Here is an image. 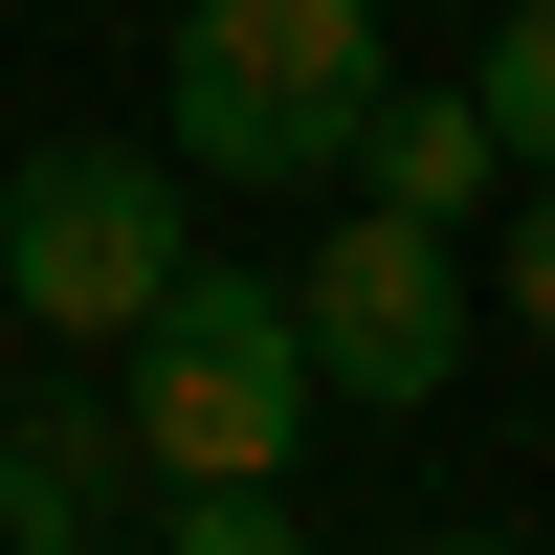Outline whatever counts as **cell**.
<instances>
[{"instance_id": "3", "label": "cell", "mask_w": 555, "mask_h": 555, "mask_svg": "<svg viewBox=\"0 0 555 555\" xmlns=\"http://www.w3.org/2000/svg\"><path fill=\"white\" fill-rule=\"evenodd\" d=\"M178 245H201V178H178L156 133H44V156L0 178V334L112 356L133 311L178 289Z\"/></svg>"}, {"instance_id": "9", "label": "cell", "mask_w": 555, "mask_h": 555, "mask_svg": "<svg viewBox=\"0 0 555 555\" xmlns=\"http://www.w3.org/2000/svg\"><path fill=\"white\" fill-rule=\"evenodd\" d=\"M23 444H44L67 489H133V423H112V400H23Z\"/></svg>"}, {"instance_id": "12", "label": "cell", "mask_w": 555, "mask_h": 555, "mask_svg": "<svg viewBox=\"0 0 555 555\" xmlns=\"http://www.w3.org/2000/svg\"><path fill=\"white\" fill-rule=\"evenodd\" d=\"M533 423H555V400H533Z\"/></svg>"}, {"instance_id": "8", "label": "cell", "mask_w": 555, "mask_h": 555, "mask_svg": "<svg viewBox=\"0 0 555 555\" xmlns=\"http://www.w3.org/2000/svg\"><path fill=\"white\" fill-rule=\"evenodd\" d=\"M0 555H89V489H67V467H44V444H23V423H0Z\"/></svg>"}, {"instance_id": "11", "label": "cell", "mask_w": 555, "mask_h": 555, "mask_svg": "<svg viewBox=\"0 0 555 555\" xmlns=\"http://www.w3.org/2000/svg\"><path fill=\"white\" fill-rule=\"evenodd\" d=\"M400 555H512V533H400Z\"/></svg>"}, {"instance_id": "4", "label": "cell", "mask_w": 555, "mask_h": 555, "mask_svg": "<svg viewBox=\"0 0 555 555\" xmlns=\"http://www.w3.org/2000/svg\"><path fill=\"white\" fill-rule=\"evenodd\" d=\"M289 334H311V400H378V423H423L444 378H467V222H311L289 245Z\"/></svg>"}, {"instance_id": "5", "label": "cell", "mask_w": 555, "mask_h": 555, "mask_svg": "<svg viewBox=\"0 0 555 555\" xmlns=\"http://www.w3.org/2000/svg\"><path fill=\"white\" fill-rule=\"evenodd\" d=\"M334 201L489 222V201H512V156H489V112H467V89H378V133H356V178H334Z\"/></svg>"}, {"instance_id": "2", "label": "cell", "mask_w": 555, "mask_h": 555, "mask_svg": "<svg viewBox=\"0 0 555 555\" xmlns=\"http://www.w3.org/2000/svg\"><path fill=\"white\" fill-rule=\"evenodd\" d=\"M112 423L156 489H289L311 444V334H289V267H222L178 245V289L112 334Z\"/></svg>"}, {"instance_id": "1", "label": "cell", "mask_w": 555, "mask_h": 555, "mask_svg": "<svg viewBox=\"0 0 555 555\" xmlns=\"http://www.w3.org/2000/svg\"><path fill=\"white\" fill-rule=\"evenodd\" d=\"M378 89H400L378 0H178V44H156V156L222 178V201H334L356 133H378Z\"/></svg>"}, {"instance_id": "10", "label": "cell", "mask_w": 555, "mask_h": 555, "mask_svg": "<svg viewBox=\"0 0 555 555\" xmlns=\"http://www.w3.org/2000/svg\"><path fill=\"white\" fill-rule=\"evenodd\" d=\"M489 289H512L533 334H555V178H512V245H489Z\"/></svg>"}, {"instance_id": "6", "label": "cell", "mask_w": 555, "mask_h": 555, "mask_svg": "<svg viewBox=\"0 0 555 555\" xmlns=\"http://www.w3.org/2000/svg\"><path fill=\"white\" fill-rule=\"evenodd\" d=\"M467 112H489V156H512V178H555V0H512V23H489Z\"/></svg>"}, {"instance_id": "7", "label": "cell", "mask_w": 555, "mask_h": 555, "mask_svg": "<svg viewBox=\"0 0 555 555\" xmlns=\"http://www.w3.org/2000/svg\"><path fill=\"white\" fill-rule=\"evenodd\" d=\"M156 555H311L289 489H156Z\"/></svg>"}]
</instances>
